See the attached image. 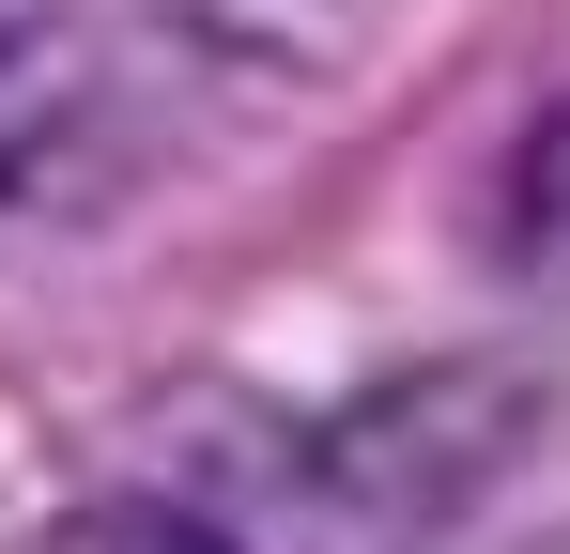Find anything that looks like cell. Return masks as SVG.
Returning <instances> with one entry per match:
<instances>
[{
  "label": "cell",
  "instance_id": "cell-1",
  "mask_svg": "<svg viewBox=\"0 0 570 554\" xmlns=\"http://www.w3.org/2000/svg\"><path fill=\"white\" fill-rule=\"evenodd\" d=\"M524 447H540V369L524 355H416V369H385L371 400H340V416L293 447V477H308L340 524H371V540H432V524H463Z\"/></svg>",
  "mask_w": 570,
  "mask_h": 554
},
{
  "label": "cell",
  "instance_id": "cell-2",
  "mask_svg": "<svg viewBox=\"0 0 570 554\" xmlns=\"http://www.w3.org/2000/svg\"><path fill=\"white\" fill-rule=\"evenodd\" d=\"M139 170V108H124V62L78 16H0V247H47L108 216Z\"/></svg>",
  "mask_w": 570,
  "mask_h": 554
},
{
  "label": "cell",
  "instance_id": "cell-3",
  "mask_svg": "<svg viewBox=\"0 0 570 554\" xmlns=\"http://www.w3.org/2000/svg\"><path fill=\"white\" fill-rule=\"evenodd\" d=\"M124 16L155 47H186L200 78H324L371 0H124Z\"/></svg>",
  "mask_w": 570,
  "mask_h": 554
},
{
  "label": "cell",
  "instance_id": "cell-4",
  "mask_svg": "<svg viewBox=\"0 0 570 554\" xmlns=\"http://www.w3.org/2000/svg\"><path fill=\"white\" fill-rule=\"evenodd\" d=\"M493 231H509V277H524L540 308H570V108L524 123V155L493 185Z\"/></svg>",
  "mask_w": 570,
  "mask_h": 554
},
{
  "label": "cell",
  "instance_id": "cell-5",
  "mask_svg": "<svg viewBox=\"0 0 570 554\" xmlns=\"http://www.w3.org/2000/svg\"><path fill=\"white\" fill-rule=\"evenodd\" d=\"M47 554H263V540H232V524L186 508V493H94V508H62Z\"/></svg>",
  "mask_w": 570,
  "mask_h": 554
},
{
  "label": "cell",
  "instance_id": "cell-6",
  "mask_svg": "<svg viewBox=\"0 0 570 554\" xmlns=\"http://www.w3.org/2000/svg\"><path fill=\"white\" fill-rule=\"evenodd\" d=\"M540 554H570V540H540Z\"/></svg>",
  "mask_w": 570,
  "mask_h": 554
}]
</instances>
